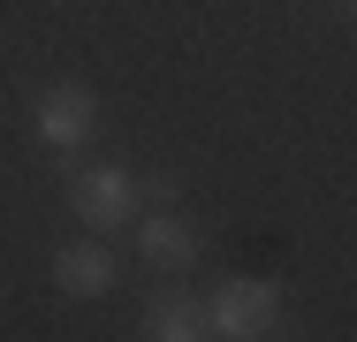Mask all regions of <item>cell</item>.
Returning <instances> with one entry per match:
<instances>
[{"instance_id": "obj_4", "label": "cell", "mask_w": 357, "mask_h": 342, "mask_svg": "<svg viewBox=\"0 0 357 342\" xmlns=\"http://www.w3.org/2000/svg\"><path fill=\"white\" fill-rule=\"evenodd\" d=\"M114 281H122V259H114L107 244H61V251H54V289H61L69 304L114 297Z\"/></svg>"}, {"instance_id": "obj_6", "label": "cell", "mask_w": 357, "mask_h": 342, "mask_svg": "<svg viewBox=\"0 0 357 342\" xmlns=\"http://www.w3.org/2000/svg\"><path fill=\"white\" fill-rule=\"evenodd\" d=\"M144 342H213L206 297H198V289H160V297L144 304Z\"/></svg>"}, {"instance_id": "obj_3", "label": "cell", "mask_w": 357, "mask_h": 342, "mask_svg": "<svg viewBox=\"0 0 357 342\" xmlns=\"http://www.w3.org/2000/svg\"><path fill=\"white\" fill-rule=\"evenodd\" d=\"M31 130H38V144H54V152H76L84 137L99 130V99H91V84H76V76L46 84L38 107H31Z\"/></svg>"}, {"instance_id": "obj_2", "label": "cell", "mask_w": 357, "mask_h": 342, "mask_svg": "<svg viewBox=\"0 0 357 342\" xmlns=\"http://www.w3.org/2000/svg\"><path fill=\"white\" fill-rule=\"evenodd\" d=\"M69 213L91 228V236H122V228L144 213V183L130 168H84L69 183Z\"/></svg>"}, {"instance_id": "obj_5", "label": "cell", "mask_w": 357, "mask_h": 342, "mask_svg": "<svg viewBox=\"0 0 357 342\" xmlns=\"http://www.w3.org/2000/svg\"><path fill=\"white\" fill-rule=\"evenodd\" d=\"M130 228H137V251H144L160 274H190L198 259H206V236H198L183 213H137Z\"/></svg>"}, {"instance_id": "obj_1", "label": "cell", "mask_w": 357, "mask_h": 342, "mask_svg": "<svg viewBox=\"0 0 357 342\" xmlns=\"http://www.w3.org/2000/svg\"><path fill=\"white\" fill-rule=\"evenodd\" d=\"M206 327H213V342H266L282 327V289L266 274H228L206 297Z\"/></svg>"}]
</instances>
